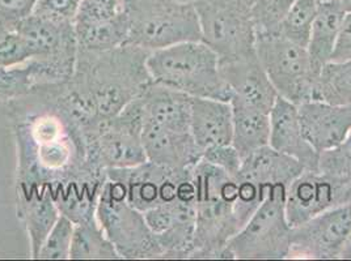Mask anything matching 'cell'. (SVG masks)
I'll use <instances>...</instances> for the list:
<instances>
[{"instance_id": "16", "label": "cell", "mask_w": 351, "mask_h": 261, "mask_svg": "<svg viewBox=\"0 0 351 261\" xmlns=\"http://www.w3.org/2000/svg\"><path fill=\"white\" fill-rule=\"evenodd\" d=\"M269 146L300 162L306 170L317 171L320 154L304 135L299 109L282 97L277 98L270 111Z\"/></svg>"}, {"instance_id": "20", "label": "cell", "mask_w": 351, "mask_h": 261, "mask_svg": "<svg viewBox=\"0 0 351 261\" xmlns=\"http://www.w3.org/2000/svg\"><path fill=\"white\" fill-rule=\"evenodd\" d=\"M17 216L28 234L30 258L37 259L47 234L60 212L49 189H16Z\"/></svg>"}, {"instance_id": "9", "label": "cell", "mask_w": 351, "mask_h": 261, "mask_svg": "<svg viewBox=\"0 0 351 261\" xmlns=\"http://www.w3.org/2000/svg\"><path fill=\"white\" fill-rule=\"evenodd\" d=\"M256 0H197L201 41L213 49L219 60L256 54L257 33L253 20Z\"/></svg>"}, {"instance_id": "29", "label": "cell", "mask_w": 351, "mask_h": 261, "mask_svg": "<svg viewBox=\"0 0 351 261\" xmlns=\"http://www.w3.org/2000/svg\"><path fill=\"white\" fill-rule=\"evenodd\" d=\"M75 223L70 218L60 215L45 239L37 259L66 260L70 259Z\"/></svg>"}, {"instance_id": "12", "label": "cell", "mask_w": 351, "mask_h": 261, "mask_svg": "<svg viewBox=\"0 0 351 261\" xmlns=\"http://www.w3.org/2000/svg\"><path fill=\"white\" fill-rule=\"evenodd\" d=\"M350 235L351 204L336 205L293 228L289 259H339Z\"/></svg>"}, {"instance_id": "17", "label": "cell", "mask_w": 351, "mask_h": 261, "mask_svg": "<svg viewBox=\"0 0 351 261\" xmlns=\"http://www.w3.org/2000/svg\"><path fill=\"white\" fill-rule=\"evenodd\" d=\"M298 109L304 135L319 154L342 143L351 132V106L308 101Z\"/></svg>"}, {"instance_id": "35", "label": "cell", "mask_w": 351, "mask_h": 261, "mask_svg": "<svg viewBox=\"0 0 351 261\" xmlns=\"http://www.w3.org/2000/svg\"><path fill=\"white\" fill-rule=\"evenodd\" d=\"M351 204V180L350 182H339L338 187V205Z\"/></svg>"}, {"instance_id": "33", "label": "cell", "mask_w": 351, "mask_h": 261, "mask_svg": "<svg viewBox=\"0 0 351 261\" xmlns=\"http://www.w3.org/2000/svg\"><path fill=\"white\" fill-rule=\"evenodd\" d=\"M82 0H38L34 11L73 20Z\"/></svg>"}, {"instance_id": "8", "label": "cell", "mask_w": 351, "mask_h": 261, "mask_svg": "<svg viewBox=\"0 0 351 261\" xmlns=\"http://www.w3.org/2000/svg\"><path fill=\"white\" fill-rule=\"evenodd\" d=\"M96 218L121 259H161L156 236L148 228L145 215L128 202L121 182L108 178L99 197Z\"/></svg>"}, {"instance_id": "21", "label": "cell", "mask_w": 351, "mask_h": 261, "mask_svg": "<svg viewBox=\"0 0 351 261\" xmlns=\"http://www.w3.org/2000/svg\"><path fill=\"white\" fill-rule=\"evenodd\" d=\"M145 123L167 130L191 132V97L151 83L141 94Z\"/></svg>"}, {"instance_id": "1", "label": "cell", "mask_w": 351, "mask_h": 261, "mask_svg": "<svg viewBox=\"0 0 351 261\" xmlns=\"http://www.w3.org/2000/svg\"><path fill=\"white\" fill-rule=\"evenodd\" d=\"M149 53L132 44L110 50H80L71 77L43 93L56 102L80 130L110 119L151 83Z\"/></svg>"}, {"instance_id": "34", "label": "cell", "mask_w": 351, "mask_h": 261, "mask_svg": "<svg viewBox=\"0 0 351 261\" xmlns=\"http://www.w3.org/2000/svg\"><path fill=\"white\" fill-rule=\"evenodd\" d=\"M332 60H351V12L346 14L342 21Z\"/></svg>"}, {"instance_id": "36", "label": "cell", "mask_w": 351, "mask_h": 261, "mask_svg": "<svg viewBox=\"0 0 351 261\" xmlns=\"http://www.w3.org/2000/svg\"><path fill=\"white\" fill-rule=\"evenodd\" d=\"M339 259H346V260H351V235L349 236V239L346 241L345 246L341 251V255H339Z\"/></svg>"}, {"instance_id": "4", "label": "cell", "mask_w": 351, "mask_h": 261, "mask_svg": "<svg viewBox=\"0 0 351 261\" xmlns=\"http://www.w3.org/2000/svg\"><path fill=\"white\" fill-rule=\"evenodd\" d=\"M128 41L148 53L173 44L201 41L194 4L185 0H126Z\"/></svg>"}, {"instance_id": "11", "label": "cell", "mask_w": 351, "mask_h": 261, "mask_svg": "<svg viewBox=\"0 0 351 261\" xmlns=\"http://www.w3.org/2000/svg\"><path fill=\"white\" fill-rule=\"evenodd\" d=\"M191 169L176 170L146 161L128 169L108 171V178L121 182L126 199L142 213L172 202L195 204V186Z\"/></svg>"}, {"instance_id": "25", "label": "cell", "mask_w": 351, "mask_h": 261, "mask_svg": "<svg viewBox=\"0 0 351 261\" xmlns=\"http://www.w3.org/2000/svg\"><path fill=\"white\" fill-rule=\"evenodd\" d=\"M313 101L351 106V60H332L322 67Z\"/></svg>"}, {"instance_id": "19", "label": "cell", "mask_w": 351, "mask_h": 261, "mask_svg": "<svg viewBox=\"0 0 351 261\" xmlns=\"http://www.w3.org/2000/svg\"><path fill=\"white\" fill-rule=\"evenodd\" d=\"M191 132L202 154L208 148L232 144L231 103L213 98H191Z\"/></svg>"}, {"instance_id": "26", "label": "cell", "mask_w": 351, "mask_h": 261, "mask_svg": "<svg viewBox=\"0 0 351 261\" xmlns=\"http://www.w3.org/2000/svg\"><path fill=\"white\" fill-rule=\"evenodd\" d=\"M70 259H121L114 246L104 234L97 218L75 223Z\"/></svg>"}, {"instance_id": "10", "label": "cell", "mask_w": 351, "mask_h": 261, "mask_svg": "<svg viewBox=\"0 0 351 261\" xmlns=\"http://www.w3.org/2000/svg\"><path fill=\"white\" fill-rule=\"evenodd\" d=\"M256 53L278 97L296 106L313 101L320 72L313 66L307 47L280 36H270L257 38Z\"/></svg>"}, {"instance_id": "3", "label": "cell", "mask_w": 351, "mask_h": 261, "mask_svg": "<svg viewBox=\"0 0 351 261\" xmlns=\"http://www.w3.org/2000/svg\"><path fill=\"white\" fill-rule=\"evenodd\" d=\"M147 68L154 83L191 98L231 100V92L220 72L219 57L202 41L152 51L147 58Z\"/></svg>"}, {"instance_id": "27", "label": "cell", "mask_w": 351, "mask_h": 261, "mask_svg": "<svg viewBox=\"0 0 351 261\" xmlns=\"http://www.w3.org/2000/svg\"><path fill=\"white\" fill-rule=\"evenodd\" d=\"M43 87L41 73L32 60L15 67H0V103L33 96Z\"/></svg>"}, {"instance_id": "7", "label": "cell", "mask_w": 351, "mask_h": 261, "mask_svg": "<svg viewBox=\"0 0 351 261\" xmlns=\"http://www.w3.org/2000/svg\"><path fill=\"white\" fill-rule=\"evenodd\" d=\"M17 31L47 87L71 77L79 53L73 20L33 11L19 24Z\"/></svg>"}, {"instance_id": "37", "label": "cell", "mask_w": 351, "mask_h": 261, "mask_svg": "<svg viewBox=\"0 0 351 261\" xmlns=\"http://www.w3.org/2000/svg\"><path fill=\"white\" fill-rule=\"evenodd\" d=\"M339 3L342 4V7L346 11V14L351 12V0H339Z\"/></svg>"}, {"instance_id": "23", "label": "cell", "mask_w": 351, "mask_h": 261, "mask_svg": "<svg viewBox=\"0 0 351 261\" xmlns=\"http://www.w3.org/2000/svg\"><path fill=\"white\" fill-rule=\"evenodd\" d=\"M345 15L339 0L319 1L307 44L309 57L319 72L332 60Z\"/></svg>"}, {"instance_id": "39", "label": "cell", "mask_w": 351, "mask_h": 261, "mask_svg": "<svg viewBox=\"0 0 351 261\" xmlns=\"http://www.w3.org/2000/svg\"><path fill=\"white\" fill-rule=\"evenodd\" d=\"M319 1H325V0H319Z\"/></svg>"}, {"instance_id": "2", "label": "cell", "mask_w": 351, "mask_h": 261, "mask_svg": "<svg viewBox=\"0 0 351 261\" xmlns=\"http://www.w3.org/2000/svg\"><path fill=\"white\" fill-rule=\"evenodd\" d=\"M195 186V235L191 259H226L228 242L241 230L236 216L239 180L210 162L191 169Z\"/></svg>"}, {"instance_id": "24", "label": "cell", "mask_w": 351, "mask_h": 261, "mask_svg": "<svg viewBox=\"0 0 351 261\" xmlns=\"http://www.w3.org/2000/svg\"><path fill=\"white\" fill-rule=\"evenodd\" d=\"M232 146L241 159L269 146L270 113L232 97Z\"/></svg>"}, {"instance_id": "15", "label": "cell", "mask_w": 351, "mask_h": 261, "mask_svg": "<svg viewBox=\"0 0 351 261\" xmlns=\"http://www.w3.org/2000/svg\"><path fill=\"white\" fill-rule=\"evenodd\" d=\"M220 72L231 98H239L266 113L271 111L278 94L263 71L257 53L244 58L220 60Z\"/></svg>"}, {"instance_id": "28", "label": "cell", "mask_w": 351, "mask_h": 261, "mask_svg": "<svg viewBox=\"0 0 351 261\" xmlns=\"http://www.w3.org/2000/svg\"><path fill=\"white\" fill-rule=\"evenodd\" d=\"M317 7L319 0H296L280 21L277 36L307 47Z\"/></svg>"}, {"instance_id": "32", "label": "cell", "mask_w": 351, "mask_h": 261, "mask_svg": "<svg viewBox=\"0 0 351 261\" xmlns=\"http://www.w3.org/2000/svg\"><path fill=\"white\" fill-rule=\"evenodd\" d=\"M202 159L232 176H237L243 163L241 156L232 144L208 148L204 152Z\"/></svg>"}, {"instance_id": "30", "label": "cell", "mask_w": 351, "mask_h": 261, "mask_svg": "<svg viewBox=\"0 0 351 261\" xmlns=\"http://www.w3.org/2000/svg\"><path fill=\"white\" fill-rule=\"evenodd\" d=\"M296 0H256L253 20L257 38L278 34L279 24Z\"/></svg>"}, {"instance_id": "18", "label": "cell", "mask_w": 351, "mask_h": 261, "mask_svg": "<svg viewBox=\"0 0 351 261\" xmlns=\"http://www.w3.org/2000/svg\"><path fill=\"white\" fill-rule=\"evenodd\" d=\"M142 141L147 161L169 169H191L202 160V152L191 132L167 130L145 123Z\"/></svg>"}, {"instance_id": "22", "label": "cell", "mask_w": 351, "mask_h": 261, "mask_svg": "<svg viewBox=\"0 0 351 261\" xmlns=\"http://www.w3.org/2000/svg\"><path fill=\"white\" fill-rule=\"evenodd\" d=\"M304 170L300 162L267 146L243 159L237 176L250 179L263 187L276 184L289 187Z\"/></svg>"}, {"instance_id": "13", "label": "cell", "mask_w": 351, "mask_h": 261, "mask_svg": "<svg viewBox=\"0 0 351 261\" xmlns=\"http://www.w3.org/2000/svg\"><path fill=\"white\" fill-rule=\"evenodd\" d=\"M126 0H82L73 17L80 50H110L126 44Z\"/></svg>"}, {"instance_id": "38", "label": "cell", "mask_w": 351, "mask_h": 261, "mask_svg": "<svg viewBox=\"0 0 351 261\" xmlns=\"http://www.w3.org/2000/svg\"><path fill=\"white\" fill-rule=\"evenodd\" d=\"M185 1H191V3H194V1H197V0H185Z\"/></svg>"}, {"instance_id": "6", "label": "cell", "mask_w": 351, "mask_h": 261, "mask_svg": "<svg viewBox=\"0 0 351 261\" xmlns=\"http://www.w3.org/2000/svg\"><path fill=\"white\" fill-rule=\"evenodd\" d=\"M286 191L283 184L270 187L257 210L228 242L227 259H289L293 228L286 215Z\"/></svg>"}, {"instance_id": "31", "label": "cell", "mask_w": 351, "mask_h": 261, "mask_svg": "<svg viewBox=\"0 0 351 261\" xmlns=\"http://www.w3.org/2000/svg\"><path fill=\"white\" fill-rule=\"evenodd\" d=\"M317 171L337 182H350L351 132L342 143L320 153Z\"/></svg>"}, {"instance_id": "5", "label": "cell", "mask_w": 351, "mask_h": 261, "mask_svg": "<svg viewBox=\"0 0 351 261\" xmlns=\"http://www.w3.org/2000/svg\"><path fill=\"white\" fill-rule=\"evenodd\" d=\"M143 124L145 114L139 96L117 115L82 130L88 162L105 171L146 162L142 141Z\"/></svg>"}, {"instance_id": "14", "label": "cell", "mask_w": 351, "mask_h": 261, "mask_svg": "<svg viewBox=\"0 0 351 261\" xmlns=\"http://www.w3.org/2000/svg\"><path fill=\"white\" fill-rule=\"evenodd\" d=\"M339 182L319 171L304 170L286 191V215L291 228L338 205Z\"/></svg>"}]
</instances>
